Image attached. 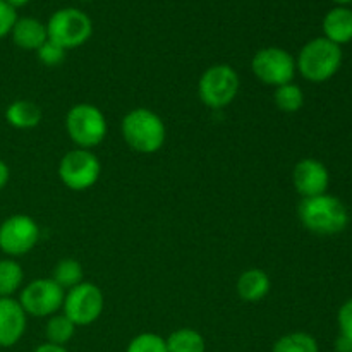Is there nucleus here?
Returning <instances> with one entry per match:
<instances>
[{
	"label": "nucleus",
	"mask_w": 352,
	"mask_h": 352,
	"mask_svg": "<svg viewBox=\"0 0 352 352\" xmlns=\"http://www.w3.org/2000/svg\"><path fill=\"white\" fill-rule=\"evenodd\" d=\"M103 308H105V299L98 285L91 282H81L65 292L62 313L76 327H86L95 323L102 316Z\"/></svg>",
	"instance_id": "8"
},
{
	"label": "nucleus",
	"mask_w": 352,
	"mask_h": 352,
	"mask_svg": "<svg viewBox=\"0 0 352 352\" xmlns=\"http://www.w3.org/2000/svg\"><path fill=\"white\" fill-rule=\"evenodd\" d=\"M40 239V227L30 215H12L0 226V251L7 256L28 254Z\"/></svg>",
	"instance_id": "11"
},
{
	"label": "nucleus",
	"mask_w": 352,
	"mask_h": 352,
	"mask_svg": "<svg viewBox=\"0 0 352 352\" xmlns=\"http://www.w3.org/2000/svg\"><path fill=\"white\" fill-rule=\"evenodd\" d=\"M28 315L19 301L0 298V347H12L26 332Z\"/></svg>",
	"instance_id": "13"
},
{
	"label": "nucleus",
	"mask_w": 352,
	"mask_h": 352,
	"mask_svg": "<svg viewBox=\"0 0 352 352\" xmlns=\"http://www.w3.org/2000/svg\"><path fill=\"white\" fill-rule=\"evenodd\" d=\"M12 41L23 50L36 52L48 40L47 24L34 17H17L12 31Z\"/></svg>",
	"instance_id": "14"
},
{
	"label": "nucleus",
	"mask_w": 352,
	"mask_h": 352,
	"mask_svg": "<svg viewBox=\"0 0 352 352\" xmlns=\"http://www.w3.org/2000/svg\"><path fill=\"white\" fill-rule=\"evenodd\" d=\"M292 182H294L296 191L302 198H313V196L325 195L329 189L330 175L322 162L315 158H305L296 164Z\"/></svg>",
	"instance_id": "12"
},
{
	"label": "nucleus",
	"mask_w": 352,
	"mask_h": 352,
	"mask_svg": "<svg viewBox=\"0 0 352 352\" xmlns=\"http://www.w3.org/2000/svg\"><path fill=\"white\" fill-rule=\"evenodd\" d=\"M342 64V50L330 40L315 38L308 41L296 58V69L311 82L329 81L337 74Z\"/></svg>",
	"instance_id": "3"
},
{
	"label": "nucleus",
	"mask_w": 352,
	"mask_h": 352,
	"mask_svg": "<svg viewBox=\"0 0 352 352\" xmlns=\"http://www.w3.org/2000/svg\"><path fill=\"white\" fill-rule=\"evenodd\" d=\"M65 131L76 146L91 150L103 143L109 126L98 107L91 103H78L71 107L65 116Z\"/></svg>",
	"instance_id": "4"
},
{
	"label": "nucleus",
	"mask_w": 352,
	"mask_h": 352,
	"mask_svg": "<svg viewBox=\"0 0 352 352\" xmlns=\"http://www.w3.org/2000/svg\"><path fill=\"white\" fill-rule=\"evenodd\" d=\"M65 291L52 278H36L21 291L19 305L24 313L36 318H50L62 309Z\"/></svg>",
	"instance_id": "10"
},
{
	"label": "nucleus",
	"mask_w": 352,
	"mask_h": 352,
	"mask_svg": "<svg viewBox=\"0 0 352 352\" xmlns=\"http://www.w3.org/2000/svg\"><path fill=\"white\" fill-rule=\"evenodd\" d=\"M336 352H352V339L347 336H342L340 333V337L337 339L336 342Z\"/></svg>",
	"instance_id": "28"
},
{
	"label": "nucleus",
	"mask_w": 352,
	"mask_h": 352,
	"mask_svg": "<svg viewBox=\"0 0 352 352\" xmlns=\"http://www.w3.org/2000/svg\"><path fill=\"white\" fill-rule=\"evenodd\" d=\"M239 74L229 64H217L206 69L198 82L199 100L213 110L223 109L239 93Z\"/></svg>",
	"instance_id": "6"
},
{
	"label": "nucleus",
	"mask_w": 352,
	"mask_h": 352,
	"mask_svg": "<svg viewBox=\"0 0 352 352\" xmlns=\"http://www.w3.org/2000/svg\"><path fill=\"white\" fill-rule=\"evenodd\" d=\"M126 352H167V342L157 333H140L131 340Z\"/></svg>",
	"instance_id": "24"
},
{
	"label": "nucleus",
	"mask_w": 352,
	"mask_h": 352,
	"mask_svg": "<svg viewBox=\"0 0 352 352\" xmlns=\"http://www.w3.org/2000/svg\"><path fill=\"white\" fill-rule=\"evenodd\" d=\"M272 352H318V344L309 333L292 332L280 337L272 347Z\"/></svg>",
	"instance_id": "23"
},
{
	"label": "nucleus",
	"mask_w": 352,
	"mask_h": 352,
	"mask_svg": "<svg viewBox=\"0 0 352 352\" xmlns=\"http://www.w3.org/2000/svg\"><path fill=\"white\" fill-rule=\"evenodd\" d=\"M34 352H69L65 349L64 346H55V344H50V342H45L41 344V346H38Z\"/></svg>",
	"instance_id": "30"
},
{
	"label": "nucleus",
	"mask_w": 352,
	"mask_h": 352,
	"mask_svg": "<svg viewBox=\"0 0 352 352\" xmlns=\"http://www.w3.org/2000/svg\"><path fill=\"white\" fill-rule=\"evenodd\" d=\"M251 71L258 81L278 88L294 81L296 58L287 50L278 47H267L258 50L251 60Z\"/></svg>",
	"instance_id": "9"
},
{
	"label": "nucleus",
	"mask_w": 352,
	"mask_h": 352,
	"mask_svg": "<svg viewBox=\"0 0 352 352\" xmlns=\"http://www.w3.org/2000/svg\"><path fill=\"white\" fill-rule=\"evenodd\" d=\"M48 40L55 41L65 50L85 45L93 34V21L82 10L76 7L58 9L47 23Z\"/></svg>",
	"instance_id": "5"
},
{
	"label": "nucleus",
	"mask_w": 352,
	"mask_h": 352,
	"mask_svg": "<svg viewBox=\"0 0 352 352\" xmlns=\"http://www.w3.org/2000/svg\"><path fill=\"white\" fill-rule=\"evenodd\" d=\"M40 105H36L31 100H17L12 102L6 110V120L9 126L16 127V129H33L41 122Z\"/></svg>",
	"instance_id": "17"
},
{
	"label": "nucleus",
	"mask_w": 352,
	"mask_h": 352,
	"mask_svg": "<svg viewBox=\"0 0 352 352\" xmlns=\"http://www.w3.org/2000/svg\"><path fill=\"white\" fill-rule=\"evenodd\" d=\"M339 327L340 333L352 339V299L346 301L339 309Z\"/></svg>",
	"instance_id": "27"
},
{
	"label": "nucleus",
	"mask_w": 352,
	"mask_h": 352,
	"mask_svg": "<svg viewBox=\"0 0 352 352\" xmlns=\"http://www.w3.org/2000/svg\"><path fill=\"white\" fill-rule=\"evenodd\" d=\"M120 133L131 150L143 155L157 153L162 150L167 138V129L162 117L144 107L133 109L124 116Z\"/></svg>",
	"instance_id": "1"
},
{
	"label": "nucleus",
	"mask_w": 352,
	"mask_h": 352,
	"mask_svg": "<svg viewBox=\"0 0 352 352\" xmlns=\"http://www.w3.org/2000/svg\"><path fill=\"white\" fill-rule=\"evenodd\" d=\"M9 177H10L9 167H7L6 162L0 158V191H2V189L7 186V182H9Z\"/></svg>",
	"instance_id": "29"
},
{
	"label": "nucleus",
	"mask_w": 352,
	"mask_h": 352,
	"mask_svg": "<svg viewBox=\"0 0 352 352\" xmlns=\"http://www.w3.org/2000/svg\"><path fill=\"white\" fill-rule=\"evenodd\" d=\"M298 215L302 226L318 236H336L349 223L346 205L327 192L313 198H302L298 206Z\"/></svg>",
	"instance_id": "2"
},
{
	"label": "nucleus",
	"mask_w": 352,
	"mask_h": 352,
	"mask_svg": "<svg viewBox=\"0 0 352 352\" xmlns=\"http://www.w3.org/2000/svg\"><path fill=\"white\" fill-rule=\"evenodd\" d=\"M50 278L67 292L69 289L76 287V285L82 282L81 263L76 261L74 258H64V260H60L57 265H55L54 274H52Z\"/></svg>",
	"instance_id": "21"
},
{
	"label": "nucleus",
	"mask_w": 352,
	"mask_h": 352,
	"mask_svg": "<svg viewBox=\"0 0 352 352\" xmlns=\"http://www.w3.org/2000/svg\"><path fill=\"white\" fill-rule=\"evenodd\" d=\"M24 280L23 267L16 260H0V298H12Z\"/></svg>",
	"instance_id": "20"
},
{
	"label": "nucleus",
	"mask_w": 352,
	"mask_h": 352,
	"mask_svg": "<svg viewBox=\"0 0 352 352\" xmlns=\"http://www.w3.org/2000/svg\"><path fill=\"white\" fill-rule=\"evenodd\" d=\"M7 3H9L10 7H14V9H17V7H24L26 3H30L31 0H6Z\"/></svg>",
	"instance_id": "31"
},
{
	"label": "nucleus",
	"mask_w": 352,
	"mask_h": 352,
	"mask_svg": "<svg viewBox=\"0 0 352 352\" xmlns=\"http://www.w3.org/2000/svg\"><path fill=\"white\" fill-rule=\"evenodd\" d=\"M102 164L91 150L67 151L58 162V179L71 191H86L98 182Z\"/></svg>",
	"instance_id": "7"
},
{
	"label": "nucleus",
	"mask_w": 352,
	"mask_h": 352,
	"mask_svg": "<svg viewBox=\"0 0 352 352\" xmlns=\"http://www.w3.org/2000/svg\"><path fill=\"white\" fill-rule=\"evenodd\" d=\"M274 102L280 112L294 113L299 112L302 109V105H305V95H302V89L298 85L287 82V85H282L278 88H275Z\"/></svg>",
	"instance_id": "22"
},
{
	"label": "nucleus",
	"mask_w": 352,
	"mask_h": 352,
	"mask_svg": "<svg viewBox=\"0 0 352 352\" xmlns=\"http://www.w3.org/2000/svg\"><path fill=\"white\" fill-rule=\"evenodd\" d=\"M82 2H91V0H82Z\"/></svg>",
	"instance_id": "33"
},
{
	"label": "nucleus",
	"mask_w": 352,
	"mask_h": 352,
	"mask_svg": "<svg viewBox=\"0 0 352 352\" xmlns=\"http://www.w3.org/2000/svg\"><path fill=\"white\" fill-rule=\"evenodd\" d=\"M167 352H205L206 344L201 333L195 329H179L165 339Z\"/></svg>",
	"instance_id": "18"
},
{
	"label": "nucleus",
	"mask_w": 352,
	"mask_h": 352,
	"mask_svg": "<svg viewBox=\"0 0 352 352\" xmlns=\"http://www.w3.org/2000/svg\"><path fill=\"white\" fill-rule=\"evenodd\" d=\"M17 21V12L6 0H0V40L10 34Z\"/></svg>",
	"instance_id": "26"
},
{
	"label": "nucleus",
	"mask_w": 352,
	"mask_h": 352,
	"mask_svg": "<svg viewBox=\"0 0 352 352\" xmlns=\"http://www.w3.org/2000/svg\"><path fill=\"white\" fill-rule=\"evenodd\" d=\"M333 2L340 3V6H346V3H351V2H352V0H333Z\"/></svg>",
	"instance_id": "32"
},
{
	"label": "nucleus",
	"mask_w": 352,
	"mask_h": 352,
	"mask_svg": "<svg viewBox=\"0 0 352 352\" xmlns=\"http://www.w3.org/2000/svg\"><path fill=\"white\" fill-rule=\"evenodd\" d=\"M76 325L64 315V313H55L48 318L47 327H45V336L47 342L55 344V346H64L74 337Z\"/></svg>",
	"instance_id": "19"
},
{
	"label": "nucleus",
	"mask_w": 352,
	"mask_h": 352,
	"mask_svg": "<svg viewBox=\"0 0 352 352\" xmlns=\"http://www.w3.org/2000/svg\"><path fill=\"white\" fill-rule=\"evenodd\" d=\"M65 54H67V50L52 40L45 41L36 50V55L41 64L48 65V67H57V65H60L65 60Z\"/></svg>",
	"instance_id": "25"
},
{
	"label": "nucleus",
	"mask_w": 352,
	"mask_h": 352,
	"mask_svg": "<svg viewBox=\"0 0 352 352\" xmlns=\"http://www.w3.org/2000/svg\"><path fill=\"white\" fill-rule=\"evenodd\" d=\"M323 33L327 40L339 47L349 43L352 40V10L347 7H336L327 12L323 19Z\"/></svg>",
	"instance_id": "16"
},
{
	"label": "nucleus",
	"mask_w": 352,
	"mask_h": 352,
	"mask_svg": "<svg viewBox=\"0 0 352 352\" xmlns=\"http://www.w3.org/2000/svg\"><path fill=\"white\" fill-rule=\"evenodd\" d=\"M272 289L270 277L261 268H251L237 278V294L246 302H260L268 296Z\"/></svg>",
	"instance_id": "15"
}]
</instances>
